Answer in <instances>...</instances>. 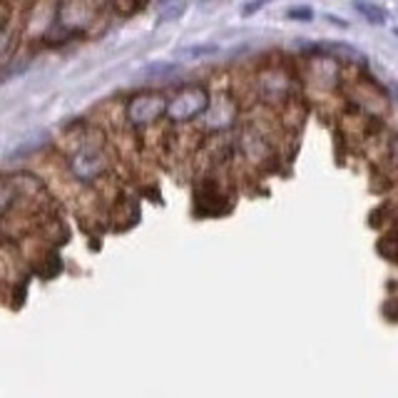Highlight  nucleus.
Here are the masks:
<instances>
[{"instance_id":"obj_1","label":"nucleus","mask_w":398,"mask_h":398,"mask_svg":"<svg viewBox=\"0 0 398 398\" xmlns=\"http://www.w3.org/2000/svg\"><path fill=\"white\" fill-rule=\"evenodd\" d=\"M165 113V100L157 95H140L135 97L127 108V117L135 124H150Z\"/></svg>"},{"instance_id":"obj_6","label":"nucleus","mask_w":398,"mask_h":398,"mask_svg":"<svg viewBox=\"0 0 398 398\" xmlns=\"http://www.w3.org/2000/svg\"><path fill=\"white\" fill-rule=\"evenodd\" d=\"M289 18H304V20H312V11H291Z\"/></svg>"},{"instance_id":"obj_7","label":"nucleus","mask_w":398,"mask_h":398,"mask_svg":"<svg viewBox=\"0 0 398 398\" xmlns=\"http://www.w3.org/2000/svg\"><path fill=\"white\" fill-rule=\"evenodd\" d=\"M3 50H6V35L0 32V53H3Z\"/></svg>"},{"instance_id":"obj_5","label":"nucleus","mask_w":398,"mask_h":398,"mask_svg":"<svg viewBox=\"0 0 398 398\" xmlns=\"http://www.w3.org/2000/svg\"><path fill=\"white\" fill-rule=\"evenodd\" d=\"M262 6H264V0H254V3H249V8H244V11H242V15H244V18H247V15H252V13H257Z\"/></svg>"},{"instance_id":"obj_2","label":"nucleus","mask_w":398,"mask_h":398,"mask_svg":"<svg viewBox=\"0 0 398 398\" xmlns=\"http://www.w3.org/2000/svg\"><path fill=\"white\" fill-rule=\"evenodd\" d=\"M72 169H75V174L80 179H90L100 172V160H97V155H92V152H80V155L75 157V162H72Z\"/></svg>"},{"instance_id":"obj_3","label":"nucleus","mask_w":398,"mask_h":398,"mask_svg":"<svg viewBox=\"0 0 398 398\" xmlns=\"http://www.w3.org/2000/svg\"><path fill=\"white\" fill-rule=\"evenodd\" d=\"M356 11L366 18L371 25H383L386 23V11L381 6H373L368 0H356Z\"/></svg>"},{"instance_id":"obj_4","label":"nucleus","mask_w":398,"mask_h":398,"mask_svg":"<svg viewBox=\"0 0 398 398\" xmlns=\"http://www.w3.org/2000/svg\"><path fill=\"white\" fill-rule=\"evenodd\" d=\"M210 53H217L214 45H210V48H194V50H187V55H192V58H197V55H210Z\"/></svg>"}]
</instances>
